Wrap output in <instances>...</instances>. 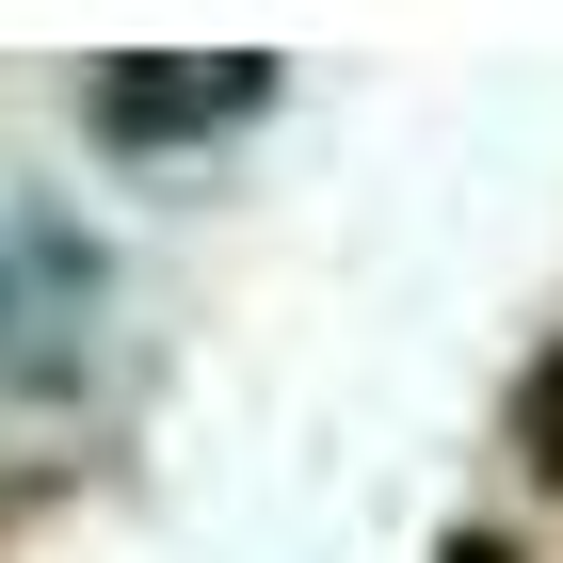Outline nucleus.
I'll return each mask as SVG.
<instances>
[{
	"instance_id": "obj_1",
	"label": "nucleus",
	"mask_w": 563,
	"mask_h": 563,
	"mask_svg": "<svg viewBox=\"0 0 563 563\" xmlns=\"http://www.w3.org/2000/svg\"><path fill=\"white\" fill-rule=\"evenodd\" d=\"M113 354V242L48 194H0V402H81Z\"/></svg>"
},
{
	"instance_id": "obj_2",
	"label": "nucleus",
	"mask_w": 563,
	"mask_h": 563,
	"mask_svg": "<svg viewBox=\"0 0 563 563\" xmlns=\"http://www.w3.org/2000/svg\"><path fill=\"white\" fill-rule=\"evenodd\" d=\"M274 113V48H130L81 65V145L97 162H194V145Z\"/></svg>"
},
{
	"instance_id": "obj_3",
	"label": "nucleus",
	"mask_w": 563,
	"mask_h": 563,
	"mask_svg": "<svg viewBox=\"0 0 563 563\" xmlns=\"http://www.w3.org/2000/svg\"><path fill=\"white\" fill-rule=\"evenodd\" d=\"M499 434H516V467H531V483L563 499V339H548V354L516 371V402H499Z\"/></svg>"
},
{
	"instance_id": "obj_4",
	"label": "nucleus",
	"mask_w": 563,
	"mask_h": 563,
	"mask_svg": "<svg viewBox=\"0 0 563 563\" xmlns=\"http://www.w3.org/2000/svg\"><path fill=\"white\" fill-rule=\"evenodd\" d=\"M434 563H516V548H499V531H451V548H434Z\"/></svg>"
}]
</instances>
